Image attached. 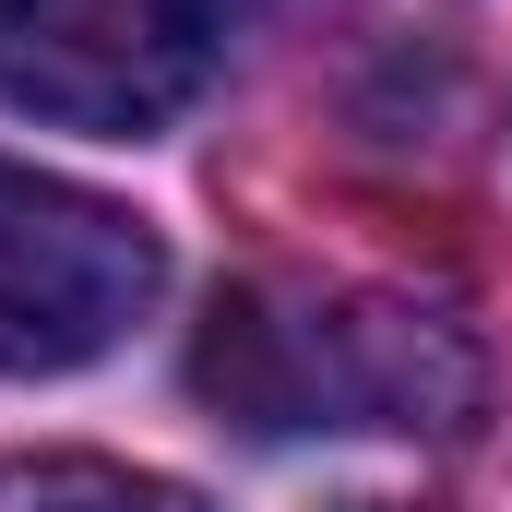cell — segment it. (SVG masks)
<instances>
[{
    "label": "cell",
    "mask_w": 512,
    "mask_h": 512,
    "mask_svg": "<svg viewBox=\"0 0 512 512\" xmlns=\"http://www.w3.org/2000/svg\"><path fill=\"white\" fill-rule=\"evenodd\" d=\"M191 382L215 417L262 441L298 429H465L477 417V346L453 310L393 298V286H322V274H251L215 298Z\"/></svg>",
    "instance_id": "obj_1"
},
{
    "label": "cell",
    "mask_w": 512,
    "mask_h": 512,
    "mask_svg": "<svg viewBox=\"0 0 512 512\" xmlns=\"http://www.w3.org/2000/svg\"><path fill=\"white\" fill-rule=\"evenodd\" d=\"M155 274H167V251L143 215L72 191V179L0 167V382L108 358L155 310Z\"/></svg>",
    "instance_id": "obj_2"
},
{
    "label": "cell",
    "mask_w": 512,
    "mask_h": 512,
    "mask_svg": "<svg viewBox=\"0 0 512 512\" xmlns=\"http://www.w3.org/2000/svg\"><path fill=\"white\" fill-rule=\"evenodd\" d=\"M215 72V0H0V96L48 131L179 120Z\"/></svg>",
    "instance_id": "obj_3"
},
{
    "label": "cell",
    "mask_w": 512,
    "mask_h": 512,
    "mask_svg": "<svg viewBox=\"0 0 512 512\" xmlns=\"http://www.w3.org/2000/svg\"><path fill=\"white\" fill-rule=\"evenodd\" d=\"M0 512H203L167 477H131L108 453H12L0 465Z\"/></svg>",
    "instance_id": "obj_4"
},
{
    "label": "cell",
    "mask_w": 512,
    "mask_h": 512,
    "mask_svg": "<svg viewBox=\"0 0 512 512\" xmlns=\"http://www.w3.org/2000/svg\"><path fill=\"white\" fill-rule=\"evenodd\" d=\"M346 512H405V501H346Z\"/></svg>",
    "instance_id": "obj_5"
}]
</instances>
